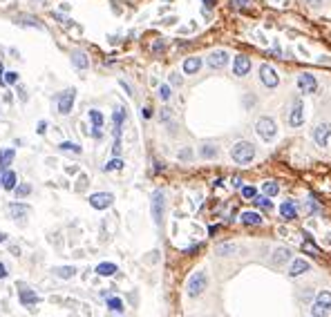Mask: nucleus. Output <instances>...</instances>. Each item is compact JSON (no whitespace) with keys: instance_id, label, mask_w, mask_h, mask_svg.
<instances>
[{"instance_id":"f257e3e1","label":"nucleus","mask_w":331,"mask_h":317,"mask_svg":"<svg viewBox=\"0 0 331 317\" xmlns=\"http://www.w3.org/2000/svg\"><path fill=\"white\" fill-rule=\"evenodd\" d=\"M231 157L235 163L240 165H248L253 159H255V145L248 143V141H237L231 148Z\"/></svg>"},{"instance_id":"f03ea898","label":"nucleus","mask_w":331,"mask_h":317,"mask_svg":"<svg viewBox=\"0 0 331 317\" xmlns=\"http://www.w3.org/2000/svg\"><path fill=\"white\" fill-rule=\"evenodd\" d=\"M208 286V275L204 270H195L193 275L188 277V284H186V290H188V297H199L201 293Z\"/></svg>"},{"instance_id":"7ed1b4c3","label":"nucleus","mask_w":331,"mask_h":317,"mask_svg":"<svg viewBox=\"0 0 331 317\" xmlns=\"http://www.w3.org/2000/svg\"><path fill=\"white\" fill-rule=\"evenodd\" d=\"M255 132L260 134V139H264V141H273L278 134V125L271 116H262V118H257V123H255Z\"/></svg>"},{"instance_id":"20e7f679","label":"nucleus","mask_w":331,"mask_h":317,"mask_svg":"<svg viewBox=\"0 0 331 317\" xmlns=\"http://www.w3.org/2000/svg\"><path fill=\"white\" fill-rule=\"evenodd\" d=\"M329 313H331V293L329 290H322V293H318V297L313 301L311 315L313 317H327Z\"/></svg>"},{"instance_id":"39448f33","label":"nucleus","mask_w":331,"mask_h":317,"mask_svg":"<svg viewBox=\"0 0 331 317\" xmlns=\"http://www.w3.org/2000/svg\"><path fill=\"white\" fill-rule=\"evenodd\" d=\"M163 210H165V199H163V192L157 190L152 195V219L157 226H161L163 221Z\"/></svg>"},{"instance_id":"423d86ee","label":"nucleus","mask_w":331,"mask_h":317,"mask_svg":"<svg viewBox=\"0 0 331 317\" xmlns=\"http://www.w3.org/2000/svg\"><path fill=\"white\" fill-rule=\"evenodd\" d=\"M206 65L213 67V70H224V67L229 65V51H224V49H215L213 54L206 56Z\"/></svg>"},{"instance_id":"0eeeda50","label":"nucleus","mask_w":331,"mask_h":317,"mask_svg":"<svg viewBox=\"0 0 331 317\" xmlns=\"http://www.w3.org/2000/svg\"><path fill=\"white\" fill-rule=\"evenodd\" d=\"M112 201H115V195H112V192H94V195H90V206L96 208V210L110 208Z\"/></svg>"},{"instance_id":"6e6552de","label":"nucleus","mask_w":331,"mask_h":317,"mask_svg":"<svg viewBox=\"0 0 331 317\" xmlns=\"http://www.w3.org/2000/svg\"><path fill=\"white\" fill-rule=\"evenodd\" d=\"M260 81L264 83L266 87H278V83H280V76H278V72L273 70L271 65H262L260 67Z\"/></svg>"},{"instance_id":"1a4fd4ad","label":"nucleus","mask_w":331,"mask_h":317,"mask_svg":"<svg viewBox=\"0 0 331 317\" xmlns=\"http://www.w3.org/2000/svg\"><path fill=\"white\" fill-rule=\"evenodd\" d=\"M304 123V103L298 101L293 103V107H291V114H289V125L291 128H300Z\"/></svg>"},{"instance_id":"9d476101","label":"nucleus","mask_w":331,"mask_h":317,"mask_svg":"<svg viewBox=\"0 0 331 317\" xmlns=\"http://www.w3.org/2000/svg\"><path fill=\"white\" fill-rule=\"evenodd\" d=\"M329 139H331V123H320L318 128H313V141L320 148H324L329 143Z\"/></svg>"},{"instance_id":"9b49d317","label":"nucleus","mask_w":331,"mask_h":317,"mask_svg":"<svg viewBox=\"0 0 331 317\" xmlns=\"http://www.w3.org/2000/svg\"><path fill=\"white\" fill-rule=\"evenodd\" d=\"M298 87L302 94H313L318 90V81H315L313 74H300L298 76Z\"/></svg>"},{"instance_id":"f8f14e48","label":"nucleus","mask_w":331,"mask_h":317,"mask_svg":"<svg viewBox=\"0 0 331 317\" xmlns=\"http://www.w3.org/2000/svg\"><path fill=\"white\" fill-rule=\"evenodd\" d=\"M74 98H76V90H65L63 94L59 96V112L61 114H70L72 105H74Z\"/></svg>"},{"instance_id":"ddd939ff","label":"nucleus","mask_w":331,"mask_h":317,"mask_svg":"<svg viewBox=\"0 0 331 317\" xmlns=\"http://www.w3.org/2000/svg\"><path fill=\"white\" fill-rule=\"evenodd\" d=\"M233 72H235V76H246L248 72H251V58L244 54L235 56V60H233Z\"/></svg>"},{"instance_id":"4468645a","label":"nucleus","mask_w":331,"mask_h":317,"mask_svg":"<svg viewBox=\"0 0 331 317\" xmlns=\"http://www.w3.org/2000/svg\"><path fill=\"white\" fill-rule=\"evenodd\" d=\"M311 270V264L307 259H293L291 266H289V277H300V275L309 273Z\"/></svg>"},{"instance_id":"2eb2a0df","label":"nucleus","mask_w":331,"mask_h":317,"mask_svg":"<svg viewBox=\"0 0 331 317\" xmlns=\"http://www.w3.org/2000/svg\"><path fill=\"white\" fill-rule=\"evenodd\" d=\"M296 215H298L296 204H293V201H282V204H280V217H282V219L291 221V219H296Z\"/></svg>"},{"instance_id":"dca6fc26","label":"nucleus","mask_w":331,"mask_h":317,"mask_svg":"<svg viewBox=\"0 0 331 317\" xmlns=\"http://www.w3.org/2000/svg\"><path fill=\"white\" fill-rule=\"evenodd\" d=\"M271 259H273V264L282 266V264L291 262V250H289V248H284V246H280V248H275V250H273Z\"/></svg>"},{"instance_id":"f3484780","label":"nucleus","mask_w":331,"mask_h":317,"mask_svg":"<svg viewBox=\"0 0 331 317\" xmlns=\"http://www.w3.org/2000/svg\"><path fill=\"white\" fill-rule=\"evenodd\" d=\"M29 210H32V208H29L27 204H9L7 206L9 217H14V219H18V217H27Z\"/></svg>"},{"instance_id":"a211bd4d","label":"nucleus","mask_w":331,"mask_h":317,"mask_svg":"<svg viewBox=\"0 0 331 317\" xmlns=\"http://www.w3.org/2000/svg\"><path fill=\"white\" fill-rule=\"evenodd\" d=\"M18 297H20V304L23 306H32V304H36V301H40L38 295H36L34 290H29V288H20Z\"/></svg>"},{"instance_id":"6ab92c4d","label":"nucleus","mask_w":331,"mask_h":317,"mask_svg":"<svg viewBox=\"0 0 331 317\" xmlns=\"http://www.w3.org/2000/svg\"><path fill=\"white\" fill-rule=\"evenodd\" d=\"M199 67H201V58H199V56H190V58L184 60V72H186V74H197Z\"/></svg>"},{"instance_id":"aec40b11","label":"nucleus","mask_w":331,"mask_h":317,"mask_svg":"<svg viewBox=\"0 0 331 317\" xmlns=\"http://www.w3.org/2000/svg\"><path fill=\"white\" fill-rule=\"evenodd\" d=\"M16 181H18V176L14 170H5L3 172V188L5 190H16Z\"/></svg>"},{"instance_id":"412c9836","label":"nucleus","mask_w":331,"mask_h":317,"mask_svg":"<svg viewBox=\"0 0 331 317\" xmlns=\"http://www.w3.org/2000/svg\"><path fill=\"white\" fill-rule=\"evenodd\" d=\"M240 221L242 223H246V226H260L262 223V217H260V212H242L240 215Z\"/></svg>"},{"instance_id":"4be33fe9","label":"nucleus","mask_w":331,"mask_h":317,"mask_svg":"<svg viewBox=\"0 0 331 317\" xmlns=\"http://www.w3.org/2000/svg\"><path fill=\"white\" fill-rule=\"evenodd\" d=\"M14 157H16V152H14L12 148L0 150V168H3V170H7L9 165L14 163Z\"/></svg>"},{"instance_id":"5701e85b","label":"nucleus","mask_w":331,"mask_h":317,"mask_svg":"<svg viewBox=\"0 0 331 317\" xmlns=\"http://www.w3.org/2000/svg\"><path fill=\"white\" fill-rule=\"evenodd\" d=\"M90 121L94 125V137H101V128H103V114L99 110H90Z\"/></svg>"},{"instance_id":"b1692460","label":"nucleus","mask_w":331,"mask_h":317,"mask_svg":"<svg viewBox=\"0 0 331 317\" xmlns=\"http://www.w3.org/2000/svg\"><path fill=\"white\" fill-rule=\"evenodd\" d=\"M54 275L61 279H72V277H76V268L74 266H56Z\"/></svg>"},{"instance_id":"393cba45","label":"nucleus","mask_w":331,"mask_h":317,"mask_svg":"<svg viewBox=\"0 0 331 317\" xmlns=\"http://www.w3.org/2000/svg\"><path fill=\"white\" fill-rule=\"evenodd\" d=\"M96 275H101V277H112V275H117V266L110 262H103L96 266Z\"/></svg>"},{"instance_id":"a878e982","label":"nucleus","mask_w":331,"mask_h":317,"mask_svg":"<svg viewBox=\"0 0 331 317\" xmlns=\"http://www.w3.org/2000/svg\"><path fill=\"white\" fill-rule=\"evenodd\" d=\"M72 63L79 67V70H85V67L90 65V60H87V56L83 54V51H74V54H72Z\"/></svg>"},{"instance_id":"bb28decb","label":"nucleus","mask_w":331,"mask_h":317,"mask_svg":"<svg viewBox=\"0 0 331 317\" xmlns=\"http://www.w3.org/2000/svg\"><path fill=\"white\" fill-rule=\"evenodd\" d=\"M262 190H264V195H266V197H278V192H280V185H278L275 181H264Z\"/></svg>"},{"instance_id":"cd10ccee","label":"nucleus","mask_w":331,"mask_h":317,"mask_svg":"<svg viewBox=\"0 0 331 317\" xmlns=\"http://www.w3.org/2000/svg\"><path fill=\"white\" fill-rule=\"evenodd\" d=\"M107 308L115 310V313H121L126 306H123V299H119V297H107Z\"/></svg>"},{"instance_id":"c85d7f7f","label":"nucleus","mask_w":331,"mask_h":317,"mask_svg":"<svg viewBox=\"0 0 331 317\" xmlns=\"http://www.w3.org/2000/svg\"><path fill=\"white\" fill-rule=\"evenodd\" d=\"M63 152H74V154H81V145H76L74 141H63L59 145Z\"/></svg>"},{"instance_id":"c756f323","label":"nucleus","mask_w":331,"mask_h":317,"mask_svg":"<svg viewBox=\"0 0 331 317\" xmlns=\"http://www.w3.org/2000/svg\"><path fill=\"white\" fill-rule=\"evenodd\" d=\"M199 154H201L204 159H213L215 154H217V148H215V145H210V143H208V145H201Z\"/></svg>"},{"instance_id":"7c9ffc66","label":"nucleus","mask_w":331,"mask_h":317,"mask_svg":"<svg viewBox=\"0 0 331 317\" xmlns=\"http://www.w3.org/2000/svg\"><path fill=\"white\" fill-rule=\"evenodd\" d=\"M123 168V161L121 159H112V161H107L105 165H103V170H105V172H112V170H121Z\"/></svg>"},{"instance_id":"2f4dec72","label":"nucleus","mask_w":331,"mask_h":317,"mask_svg":"<svg viewBox=\"0 0 331 317\" xmlns=\"http://www.w3.org/2000/svg\"><path fill=\"white\" fill-rule=\"evenodd\" d=\"M233 250H237L235 243H219V246H217V255H222V257H224V255H233Z\"/></svg>"},{"instance_id":"473e14b6","label":"nucleus","mask_w":331,"mask_h":317,"mask_svg":"<svg viewBox=\"0 0 331 317\" xmlns=\"http://www.w3.org/2000/svg\"><path fill=\"white\" fill-rule=\"evenodd\" d=\"M29 192H32V185H29V183H20V185H16V197H18V199L27 197Z\"/></svg>"},{"instance_id":"72a5a7b5","label":"nucleus","mask_w":331,"mask_h":317,"mask_svg":"<svg viewBox=\"0 0 331 317\" xmlns=\"http://www.w3.org/2000/svg\"><path fill=\"white\" fill-rule=\"evenodd\" d=\"M170 96H173V90H170V85H161V87H159V98H161V101H168Z\"/></svg>"},{"instance_id":"f704fd0d","label":"nucleus","mask_w":331,"mask_h":317,"mask_svg":"<svg viewBox=\"0 0 331 317\" xmlns=\"http://www.w3.org/2000/svg\"><path fill=\"white\" fill-rule=\"evenodd\" d=\"M5 83L16 85V83H18V72H5Z\"/></svg>"},{"instance_id":"c9c22d12","label":"nucleus","mask_w":331,"mask_h":317,"mask_svg":"<svg viewBox=\"0 0 331 317\" xmlns=\"http://www.w3.org/2000/svg\"><path fill=\"white\" fill-rule=\"evenodd\" d=\"M255 195H257V190L251 188V185H244V188H242V197H246V199H255Z\"/></svg>"},{"instance_id":"e433bc0d","label":"nucleus","mask_w":331,"mask_h":317,"mask_svg":"<svg viewBox=\"0 0 331 317\" xmlns=\"http://www.w3.org/2000/svg\"><path fill=\"white\" fill-rule=\"evenodd\" d=\"M302 248H304V250H307L309 255H318V252H320V250H318V246H313L311 241H304V243H302Z\"/></svg>"},{"instance_id":"4c0bfd02","label":"nucleus","mask_w":331,"mask_h":317,"mask_svg":"<svg viewBox=\"0 0 331 317\" xmlns=\"http://www.w3.org/2000/svg\"><path fill=\"white\" fill-rule=\"evenodd\" d=\"M179 159H182V161H190V159H193V150H190V148H184L182 152H179Z\"/></svg>"},{"instance_id":"58836bf2","label":"nucleus","mask_w":331,"mask_h":317,"mask_svg":"<svg viewBox=\"0 0 331 317\" xmlns=\"http://www.w3.org/2000/svg\"><path fill=\"white\" fill-rule=\"evenodd\" d=\"M255 204H257V206H262V208H271V201H268L266 197H257Z\"/></svg>"},{"instance_id":"ea45409f","label":"nucleus","mask_w":331,"mask_h":317,"mask_svg":"<svg viewBox=\"0 0 331 317\" xmlns=\"http://www.w3.org/2000/svg\"><path fill=\"white\" fill-rule=\"evenodd\" d=\"M9 275V270H7V266H5L3 262H0V279H5Z\"/></svg>"},{"instance_id":"a19ab883","label":"nucleus","mask_w":331,"mask_h":317,"mask_svg":"<svg viewBox=\"0 0 331 317\" xmlns=\"http://www.w3.org/2000/svg\"><path fill=\"white\" fill-rule=\"evenodd\" d=\"M246 3L248 0H235V7L237 9H246Z\"/></svg>"},{"instance_id":"79ce46f5","label":"nucleus","mask_w":331,"mask_h":317,"mask_svg":"<svg viewBox=\"0 0 331 317\" xmlns=\"http://www.w3.org/2000/svg\"><path fill=\"white\" fill-rule=\"evenodd\" d=\"M233 188H242V179H240V176H233Z\"/></svg>"},{"instance_id":"37998d69","label":"nucleus","mask_w":331,"mask_h":317,"mask_svg":"<svg viewBox=\"0 0 331 317\" xmlns=\"http://www.w3.org/2000/svg\"><path fill=\"white\" fill-rule=\"evenodd\" d=\"M45 128H47V123H45V121H40V123H38V128H36V130H38V134H45Z\"/></svg>"},{"instance_id":"c03bdc74","label":"nucleus","mask_w":331,"mask_h":317,"mask_svg":"<svg viewBox=\"0 0 331 317\" xmlns=\"http://www.w3.org/2000/svg\"><path fill=\"white\" fill-rule=\"evenodd\" d=\"M170 81H173L175 85H182V76H177V74H173V76H170Z\"/></svg>"},{"instance_id":"a18cd8bd","label":"nucleus","mask_w":331,"mask_h":317,"mask_svg":"<svg viewBox=\"0 0 331 317\" xmlns=\"http://www.w3.org/2000/svg\"><path fill=\"white\" fill-rule=\"evenodd\" d=\"M304 3H307V5H311V7H318V5L322 3V0H304Z\"/></svg>"},{"instance_id":"49530a36","label":"nucleus","mask_w":331,"mask_h":317,"mask_svg":"<svg viewBox=\"0 0 331 317\" xmlns=\"http://www.w3.org/2000/svg\"><path fill=\"white\" fill-rule=\"evenodd\" d=\"M3 241H7V235H5V232H0V243Z\"/></svg>"},{"instance_id":"de8ad7c7","label":"nucleus","mask_w":331,"mask_h":317,"mask_svg":"<svg viewBox=\"0 0 331 317\" xmlns=\"http://www.w3.org/2000/svg\"><path fill=\"white\" fill-rule=\"evenodd\" d=\"M0 181H3V174H0Z\"/></svg>"}]
</instances>
